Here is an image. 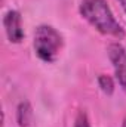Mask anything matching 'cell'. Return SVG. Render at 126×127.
<instances>
[{
  "mask_svg": "<svg viewBox=\"0 0 126 127\" xmlns=\"http://www.w3.org/2000/svg\"><path fill=\"white\" fill-rule=\"evenodd\" d=\"M74 127H91L89 123V117L86 114L85 109H80L76 115V120H74Z\"/></svg>",
  "mask_w": 126,
  "mask_h": 127,
  "instance_id": "7",
  "label": "cell"
},
{
  "mask_svg": "<svg viewBox=\"0 0 126 127\" xmlns=\"http://www.w3.org/2000/svg\"><path fill=\"white\" fill-rule=\"evenodd\" d=\"M79 12L82 18L102 35L117 40H122L126 35L123 27L114 18V13L105 0H82L79 4Z\"/></svg>",
  "mask_w": 126,
  "mask_h": 127,
  "instance_id": "1",
  "label": "cell"
},
{
  "mask_svg": "<svg viewBox=\"0 0 126 127\" xmlns=\"http://www.w3.org/2000/svg\"><path fill=\"white\" fill-rule=\"evenodd\" d=\"M107 55L113 65L117 83L126 92V47L122 46L119 41L110 43L107 46Z\"/></svg>",
  "mask_w": 126,
  "mask_h": 127,
  "instance_id": "3",
  "label": "cell"
},
{
  "mask_svg": "<svg viewBox=\"0 0 126 127\" xmlns=\"http://www.w3.org/2000/svg\"><path fill=\"white\" fill-rule=\"evenodd\" d=\"M122 127H126V117L123 118V123H122Z\"/></svg>",
  "mask_w": 126,
  "mask_h": 127,
  "instance_id": "9",
  "label": "cell"
},
{
  "mask_svg": "<svg viewBox=\"0 0 126 127\" xmlns=\"http://www.w3.org/2000/svg\"><path fill=\"white\" fill-rule=\"evenodd\" d=\"M3 27L6 37L10 43L19 44L24 40V28H22V18L21 13L15 9H9L3 16Z\"/></svg>",
  "mask_w": 126,
  "mask_h": 127,
  "instance_id": "4",
  "label": "cell"
},
{
  "mask_svg": "<svg viewBox=\"0 0 126 127\" xmlns=\"http://www.w3.org/2000/svg\"><path fill=\"white\" fill-rule=\"evenodd\" d=\"M63 35L55 27L48 25V24H42L36 27L33 46L40 61L48 64L54 62L58 58V53L63 49Z\"/></svg>",
  "mask_w": 126,
  "mask_h": 127,
  "instance_id": "2",
  "label": "cell"
},
{
  "mask_svg": "<svg viewBox=\"0 0 126 127\" xmlns=\"http://www.w3.org/2000/svg\"><path fill=\"white\" fill-rule=\"evenodd\" d=\"M16 123L18 127H36L34 111L28 100H22L16 108Z\"/></svg>",
  "mask_w": 126,
  "mask_h": 127,
  "instance_id": "5",
  "label": "cell"
},
{
  "mask_svg": "<svg viewBox=\"0 0 126 127\" xmlns=\"http://www.w3.org/2000/svg\"><path fill=\"white\" fill-rule=\"evenodd\" d=\"M98 87L101 89L102 93H105L107 96H111L114 93V80L107 74H101V75H98Z\"/></svg>",
  "mask_w": 126,
  "mask_h": 127,
  "instance_id": "6",
  "label": "cell"
},
{
  "mask_svg": "<svg viewBox=\"0 0 126 127\" xmlns=\"http://www.w3.org/2000/svg\"><path fill=\"white\" fill-rule=\"evenodd\" d=\"M119 1V4L122 6V9H123V12L126 13V0H117Z\"/></svg>",
  "mask_w": 126,
  "mask_h": 127,
  "instance_id": "8",
  "label": "cell"
}]
</instances>
